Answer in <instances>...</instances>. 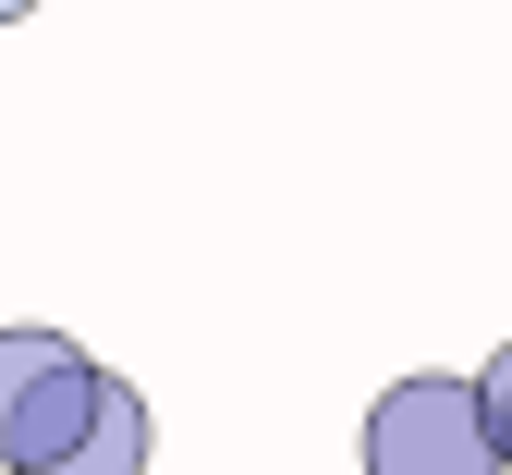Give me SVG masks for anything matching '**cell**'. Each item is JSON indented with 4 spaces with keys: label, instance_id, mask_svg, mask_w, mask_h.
<instances>
[{
    "label": "cell",
    "instance_id": "cell-2",
    "mask_svg": "<svg viewBox=\"0 0 512 475\" xmlns=\"http://www.w3.org/2000/svg\"><path fill=\"white\" fill-rule=\"evenodd\" d=\"M354 463L366 475H500V439H488V402L476 378H391L366 402V427H354Z\"/></svg>",
    "mask_w": 512,
    "mask_h": 475
},
{
    "label": "cell",
    "instance_id": "cell-1",
    "mask_svg": "<svg viewBox=\"0 0 512 475\" xmlns=\"http://www.w3.org/2000/svg\"><path fill=\"white\" fill-rule=\"evenodd\" d=\"M98 354L74 329H0V475H49L98 415Z\"/></svg>",
    "mask_w": 512,
    "mask_h": 475
},
{
    "label": "cell",
    "instance_id": "cell-4",
    "mask_svg": "<svg viewBox=\"0 0 512 475\" xmlns=\"http://www.w3.org/2000/svg\"><path fill=\"white\" fill-rule=\"evenodd\" d=\"M476 402H488V439H500V475H512V342L476 366Z\"/></svg>",
    "mask_w": 512,
    "mask_h": 475
},
{
    "label": "cell",
    "instance_id": "cell-5",
    "mask_svg": "<svg viewBox=\"0 0 512 475\" xmlns=\"http://www.w3.org/2000/svg\"><path fill=\"white\" fill-rule=\"evenodd\" d=\"M25 13H37V0H0V25H25Z\"/></svg>",
    "mask_w": 512,
    "mask_h": 475
},
{
    "label": "cell",
    "instance_id": "cell-3",
    "mask_svg": "<svg viewBox=\"0 0 512 475\" xmlns=\"http://www.w3.org/2000/svg\"><path fill=\"white\" fill-rule=\"evenodd\" d=\"M49 475H147V390L135 378H98V415L74 427V451H61Z\"/></svg>",
    "mask_w": 512,
    "mask_h": 475
}]
</instances>
